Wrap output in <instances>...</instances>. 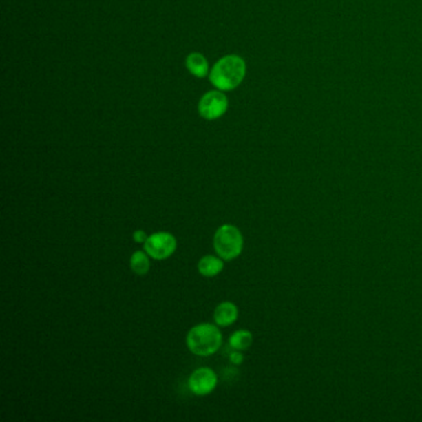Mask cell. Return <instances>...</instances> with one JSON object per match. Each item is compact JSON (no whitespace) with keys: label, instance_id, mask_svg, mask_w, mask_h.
<instances>
[{"label":"cell","instance_id":"obj_1","mask_svg":"<svg viewBox=\"0 0 422 422\" xmlns=\"http://www.w3.org/2000/svg\"><path fill=\"white\" fill-rule=\"evenodd\" d=\"M246 74L245 61L238 55H226L214 63L209 81L222 92L233 91L243 82Z\"/></svg>","mask_w":422,"mask_h":422},{"label":"cell","instance_id":"obj_2","mask_svg":"<svg viewBox=\"0 0 422 422\" xmlns=\"http://www.w3.org/2000/svg\"><path fill=\"white\" fill-rule=\"evenodd\" d=\"M222 342V332L215 324H197L189 330L186 337V344L189 349L193 355L200 357L214 355L220 348Z\"/></svg>","mask_w":422,"mask_h":422},{"label":"cell","instance_id":"obj_3","mask_svg":"<svg viewBox=\"0 0 422 422\" xmlns=\"http://www.w3.org/2000/svg\"><path fill=\"white\" fill-rule=\"evenodd\" d=\"M243 234L233 224H223L214 234V251L226 262H231L238 257L243 251Z\"/></svg>","mask_w":422,"mask_h":422},{"label":"cell","instance_id":"obj_4","mask_svg":"<svg viewBox=\"0 0 422 422\" xmlns=\"http://www.w3.org/2000/svg\"><path fill=\"white\" fill-rule=\"evenodd\" d=\"M178 248V240L169 232H156L149 235L144 243V251L155 260H165L171 257Z\"/></svg>","mask_w":422,"mask_h":422},{"label":"cell","instance_id":"obj_5","mask_svg":"<svg viewBox=\"0 0 422 422\" xmlns=\"http://www.w3.org/2000/svg\"><path fill=\"white\" fill-rule=\"evenodd\" d=\"M228 98L226 94L217 89L203 94L198 103V113L206 120H215L226 114L228 109Z\"/></svg>","mask_w":422,"mask_h":422},{"label":"cell","instance_id":"obj_6","mask_svg":"<svg viewBox=\"0 0 422 422\" xmlns=\"http://www.w3.org/2000/svg\"><path fill=\"white\" fill-rule=\"evenodd\" d=\"M217 374L213 369L202 367L196 369L189 378V388L191 392L198 397L209 395L217 386Z\"/></svg>","mask_w":422,"mask_h":422},{"label":"cell","instance_id":"obj_7","mask_svg":"<svg viewBox=\"0 0 422 422\" xmlns=\"http://www.w3.org/2000/svg\"><path fill=\"white\" fill-rule=\"evenodd\" d=\"M238 307L231 301L220 302L214 310V322L220 327H228L234 324L238 319Z\"/></svg>","mask_w":422,"mask_h":422},{"label":"cell","instance_id":"obj_8","mask_svg":"<svg viewBox=\"0 0 422 422\" xmlns=\"http://www.w3.org/2000/svg\"><path fill=\"white\" fill-rule=\"evenodd\" d=\"M186 68L189 70L192 76L197 78H204L209 71V65L207 59L200 52H192L186 59Z\"/></svg>","mask_w":422,"mask_h":422},{"label":"cell","instance_id":"obj_9","mask_svg":"<svg viewBox=\"0 0 422 422\" xmlns=\"http://www.w3.org/2000/svg\"><path fill=\"white\" fill-rule=\"evenodd\" d=\"M198 271L204 277H214L224 269V260L214 255H204L198 262Z\"/></svg>","mask_w":422,"mask_h":422},{"label":"cell","instance_id":"obj_10","mask_svg":"<svg viewBox=\"0 0 422 422\" xmlns=\"http://www.w3.org/2000/svg\"><path fill=\"white\" fill-rule=\"evenodd\" d=\"M147 251H136L130 257V268L136 275H147L150 270V259Z\"/></svg>","mask_w":422,"mask_h":422},{"label":"cell","instance_id":"obj_11","mask_svg":"<svg viewBox=\"0 0 422 422\" xmlns=\"http://www.w3.org/2000/svg\"><path fill=\"white\" fill-rule=\"evenodd\" d=\"M253 343V335L249 330H235L232 336L229 337V346L231 348L237 350H245L249 348Z\"/></svg>","mask_w":422,"mask_h":422},{"label":"cell","instance_id":"obj_12","mask_svg":"<svg viewBox=\"0 0 422 422\" xmlns=\"http://www.w3.org/2000/svg\"><path fill=\"white\" fill-rule=\"evenodd\" d=\"M229 361L231 363H233L234 366H240L243 361H244V355L240 353V350H237V349H234L232 353L229 355Z\"/></svg>","mask_w":422,"mask_h":422},{"label":"cell","instance_id":"obj_13","mask_svg":"<svg viewBox=\"0 0 422 422\" xmlns=\"http://www.w3.org/2000/svg\"><path fill=\"white\" fill-rule=\"evenodd\" d=\"M149 238V235H147L145 231H143V229H139V231H135L133 233V239H134L135 243H145L147 242V239Z\"/></svg>","mask_w":422,"mask_h":422}]
</instances>
